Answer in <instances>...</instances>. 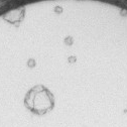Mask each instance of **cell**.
I'll use <instances>...</instances> for the list:
<instances>
[{
	"label": "cell",
	"mask_w": 127,
	"mask_h": 127,
	"mask_svg": "<svg viewBox=\"0 0 127 127\" xmlns=\"http://www.w3.org/2000/svg\"><path fill=\"white\" fill-rule=\"evenodd\" d=\"M44 90H40L33 95H29L26 99V106L32 112L41 114L46 112L53 106V99L51 94H44Z\"/></svg>",
	"instance_id": "1"
}]
</instances>
